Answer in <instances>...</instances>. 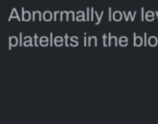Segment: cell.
<instances>
[{
	"mask_svg": "<svg viewBox=\"0 0 158 124\" xmlns=\"http://www.w3.org/2000/svg\"><path fill=\"white\" fill-rule=\"evenodd\" d=\"M122 13H123V16L125 17L126 21H129V20L133 21V20H134V19H135V16H136V14H137V11H135L133 14H132L131 11H128V12H126V11H122Z\"/></svg>",
	"mask_w": 158,
	"mask_h": 124,
	"instance_id": "cell-1",
	"label": "cell"
},
{
	"mask_svg": "<svg viewBox=\"0 0 158 124\" xmlns=\"http://www.w3.org/2000/svg\"><path fill=\"white\" fill-rule=\"evenodd\" d=\"M123 17V13L119 10H117L113 13V19H115V21H120L122 19Z\"/></svg>",
	"mask_w": 158,
	"mask_h": 124,
	"instance_id": "cell-2",
	"label": "cell"
},
{
	"mask_svg": "<svg viewBox=\"0 0 158 124\" xmlns=\"http://www.w3.org/2000/svg\"><path fill=\"white\" fill-rule=\"evenodd\" d=\"M155 12L154 11H151V10H149V11H147L146 12V14H145V19L148 20V21H153L154 19H155Z\"/></svg>",
	"mask_w": 158,
	"mask_h": 124,
	"instance_id": "cell-3",
	"label": "cell"
},
{
	"mask_svg": "<svg viewBox=\"0 0 158 124\" xmlns=\"http://www.w3.org/2000/svg\"><path fill=\"white\" fill-rule=\"evenodd\" d=\"M143 44V39L140 36H136V33H134V45H142Z\"/></svg>",
	"mask_w": 158,
	"mask_h": 124,
	"instance_id": "cell-4",
	"label": "cell"
},
{
	"mask_svg": "<svg viewBox=\"0 0 158 124\" xmlns=\"http://www.w3.org/2000/svg\"><path fill=\"white\" fill-rule=\"evenodd\" d=\"M157 38L156 36H152V37L149 38V45L151 46H156L157 45Z\"/></svg>",
	"mask_w": 158,
	"mask_h": 124,
	"instance_id": "cell-5",
	"label": "cell"
},
{
	"mask_svg": "<svg viewBox=\"0 0 158 124\" xmlns=\"http://www.w3.org/2000/svg\"><path fill=\"white\" fill-rule=\"evenodd\" d=\"M127 42H128V40H127L126 37L120 38V45H127Z\"/></svg>",
	"mask_w": 158,
	"mask_h": 124,
	"instance_id": "cell-6",
	"label": "cell"
},
{
	"mask_svg": "<svg viewBox=\"0 0 158 124\" xmlns=\"http://www.w3.org/2000/svg\"><path fill=\"white\" fill-rule=\"evenodd\" d=\"M143 11H144V8H143V7H142V20H143V19H144V14H143Z\"/></svg>",
	"mask_w": 158,
	"mask_h": 124,
	"instance_id": "cell-7",
	"label": "cell"
}]
</instances>
